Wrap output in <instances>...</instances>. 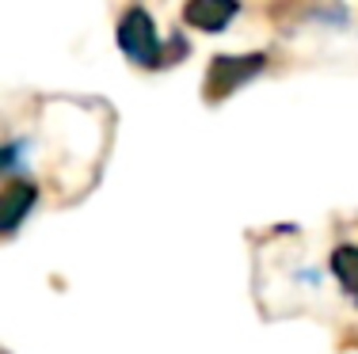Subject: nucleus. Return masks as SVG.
I'll return each mask as SVG.
<instances>
[{"label":"nucleus","mask_w":358,"mask_h":354,"mask_svg":"<svg viewBox=\"0 0 358 354\" xmlns=\"http://www.w3.org/2000/svg\"><path fill=\"white\" fill-rule=\"evenodd\" d=\"M118 46L138 65H160V38L152 27V15L145 8H130L118 23Z\"/></svg>","instance_id":"1"},{"label":"nucleus","mask_w":358,"mask_h":354,"mask_svg":"<svg viewBox=\"0 0 358 354\" xmlns=\"http://www.w3.org/2000/svg\"><path fill=\"white\" fill-rule=\"evenodd\" d=\"M267 57L263 54H248V57H217L206 73V99H225L229 91H236L244 80H252L263 69Z\"/></svg>","instance_id":"2"},{"label":"nucleus","mask_w":358,"mask_h":354,"mask_svg":"<svg viewBox=\"0 0 358 354\" xmlns=\"http://www.w3.org/2000/svg\"><path fill=\"white\" fill-rule=\"evenodd\" d=\"M35 198H38V187L31 179H12L4 191H0V236L20 229V221L31 214Z\"/></svg>","instance_id":"3"},{"label":"nucleus","mask_w":358,"mask_h":354,"mask_svg":"<svg viewBox=\"0 0 358 354\" xmlns=\"http://www.w3.org/2000/svg\"><path fill=\"white\" fill-rule=\"evenodd\" d=\"M236 12H241V8L225 4V0H194V4H187L183 20L191 23V27H199V31H221Z\"/></svg>","instance_id":"4"},{"label":"nucleus","mask_w":358,"mask_h":354,"mask_svg":"<svg viewBox=\"0 0 358 354\" xmlns=\"http://www.w3.org/2000/svg\"><path fill=\"white\" fill-rule=\"evenodd\" d=\"M331 267H336L339 282L347 286V290L358 297V248L351 244H343V248H336V256H331Z\"/></svg>","instance_id":"5"},{"label":"nucleus","mask_w":358,"mask_h":354,"mask_svg":"<svg viewBox=\"0 0 358 354\" xmlns=\"http://www.w3.org/2000/svg\"><path fill=\"white\" fill-rule=\"evenodd\" d=\"M12 160H15V153H12V149H0V168H8Z\"/></svg>","instance_id":"6"}]
</instances>
